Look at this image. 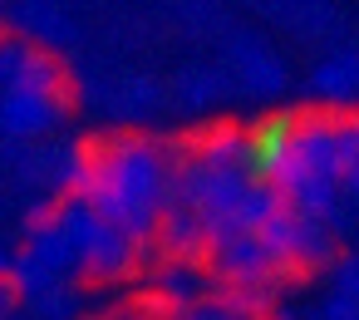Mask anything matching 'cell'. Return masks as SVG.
<instances>
[{
	"label": "cell",
	"instance_id": "4fadbf2b",
	"mask_svg": "<svg viewBox=\"0 0 359 320\" xmlns=\"http://www.w3.org/2000/svg\"><path fill=\"white\" fill-rule=\"evenodd\" d=\"M25 251L55 276V281H69L74 271H79V261H74V246H69V236L60 232V227H50V232H40V236H25Z\"/></svg>",
	"mask_w": 359,
	"mask_h": 320
},
{
	"label": "cell",
	"instance_id": "cb8c5ba5",
	"mask_svg": "<svg viewBox=\"0 0 359 320\" xmlns=\"http://www.w3.org/2000/svg\"><path fill=\"white\" fill-rule=\"evenodd\" d=\"M15 315V291H11V281L0 276V320H11Z\"/></svg>",
	"mask_w": 359,
	"mask_h": 320
},
{
	"label": "cell",
	"instance_id": "5b68a950",
	"mask_svg": "<svg viewBox=\"0 0 359 320\" xmlns=\"http://www.w3.org/2000/svg\"><path fill=\"white\" fill-rule=\"evenodd\" d=\"M212 276H217V286H276V291L285 281L256 236H236V241L217 246L212 251Z\"/></svg>",
	"mask_w": 359,
	"mask_h": 320
},
{
	"label": "cell",
	"instance_id": "ba28073f",
	"mask_svg": "<svg viewBox=\"0 0 359 320\" xmlns=\"http://www.w3.org/2000/svg\"><path fill=\"white\" fill-rule=\"evenodd\" d=\"M11 20H15V35H20V40H30V45L50 50V55H55L60 45H74V40H79V25H74L60 6H45V0H35V6H15Z\"/></svg>",
	"mask_w": 359,
	"mask_h": 320
},
{
	"label": "cell",
	"instance_id": "7c38bea8",
	"mask_svg": "<svg viewBox=\"0 0 359 320\" xmlns=\"http://www.w3.org/2000/svg\"><path fill=\"white\" fill-rule=\"evenodd\" d=\"M222 310L241 315V320H271V310L280 305V291L276 286H217L207 291Z\"/></svg>",
	"mask_w": 359,
	"mask_h": 320
},
{
	"label": "cell",
	"instance_id": "8992f818",
	"mask_svg": "<svg viewBox=\"0 0 359 320\" xmlns=\"http://www.w3.org/2000/svg\"><path fill=\"white\" fill-rule=\"evenodd\" d=\"M182 148H187V158H197L202 168H241V173H246V158H251V128H241L236 119H217V124L197 128Z\"/></svg>",
	"mask_w": 359,
	"mask_h": 320
},
{
	"label": "cell",
	"instance_id": "ffe728a7",
	"mask_svg": "<svg viewBox=\"0 0 359 320\" xmlns=\"http://www.w3.org/2000/svg\"><path fill=\"white\" fill-rule=\"evenodd\" d=\"M330 291L359 305V256H339V261H334V276H330Z\"/></svg>",
	"mask_w": 359,
	"mask_h": 320
},
{
	"label": "cell",
	"instance_id": "2e32d148",
	"mask_svg": "<svg viewBox=\"0 0 359 320\" xmlns=\"http://www.w3.org/2000/svg\"><path fill=\"white\" fill-rule=\"evenodd\" d=\"M109 109H118L123 119H148V114L163 109V84L148 79V74H133V79H123V89L114 94Z\"/></svg>",
	"mask_w": 359,
	"mask_h": 320
},
{
	"label": "cell",
	"instance_id": "9c48e42d",
	"mask_svg": "<svg viewBox=\"0 0 359 320\" xmlns=\"http://www.w3.org/2000/svg\"><path fill=\"white\" fill-rule=\"evenodd\" d=\"M153 246L163 251V261H187V266H197V261L207 256V232H202L197 212H187V207H168L163 222H158Z\"/></svg>",
	"mask_w": 359,
	"mask_h": 320
},
{
	"label": "cell",
	"instance_id": "9a60e30c",
	"mask_svg": "<svg viewBox=\"0 0 359 320\" xmlns=\"http://www.w3.org/2000/svg\"><path fill=\"white\" fill-rule=\"evenodd\" d=\"M172 94H177V104H182V109H212V104L226 94V79H222L217 69L192 65V69H182V74L172 79Z\"/></svg>",
	"mask_w": 359,
	"mask_h": 320
},
{
	"label": "cell",
	"instance_id": "30bf717a",
	"mask_svg": "<svg viewBox=\"0 0 359 320\" xmlns=\"http://www.w3.org/2000/svg\"><path fill=\"white\" fill-rule=\"evenodd\" d=\"M310 94L320 104H349V99H359V50H339V55L320 60L315 74H310Z\"/></svg>",
	"mask_w": 359,
	"mask_h": 320
},
{
	"label": "cell",
	"instance_id": "44dd1931",
	"mask_svg": "<svg viewBox=\"0 0 359 320\" xmlns=\"http://www.w3.org/2000/svg\"><path fill=\"white\" fill-rule=\"evenodd\" d=\"M50 227H60V197L35 202V207L25 212V236H40V232H50Z\"/></svg>",
	"mask_w": 359,
	"mask_h": 320
},
{
	"label": "cell",
	"instance_id": "4316f807",
	"mask_svg": "<svg viewBox=\"0 0 359 320\" xmlns=\"http://www.w3.org/2000/svg\"><path fill=\"white\" fill-rule=\"evenodd\" d=\"M11 320H20V315H11Z\"/></svg>",
	"mask_w": 359,
	"mask_h": 320
},
{
	"label": "cell",
	"instance_id": "7402d4cb",
	"mask_svg": "<svg viewBox=\"0 0 359 320\" xmlns=\"http://www.w3.org/2000/svg\"><path fill=\"white\" fill-rule=\"evenodd\" d=\"M354 315H359V305H354V300H344V295H334V291L315 305V320H354Z\"/></svg>",
	"mask_w": 359,
	"mask_h": 320
},
{
	"label": "cell",
	"instance_id": "8fae6325",
	"mask_svg": "<svg viewBox=\"0 0 359 320\" xmlns=\"http://www.w3.org/2000/svg\"><path fill=\"white\" fill-rule=\"evenodd\" d=\"M153 295L168 300V305L182 315L187 305L207 300V271H202V266H187V261H163V266L153 271Z\"/></svg>",
	"mask_w": 359,
	"mask_h": 320
},
{
	"label": "cell",
	"instance_id": "83f0119b",
	"mask_svg": "<svg viewBox=\"0 0 359 320\" xmlns=\"http://www.w3.org/2000/svg\"><path fill=\"white\" fill-rule=\"evenodd\" d=\"M354 320H359V315H354Z\"/></svg>",
	"mask_w": 359,
	"mask_h": 320
},
{
	"label": "cell",
	"instance_id": "e0dca14e",
	"mask_svg": "<svg viewBox=\"0 0 359 320\" xmlns=\"http://www.w3.org/2000/svg\"><path fill=\"white\" fill-rule=\"evenodd\" d=\"M266 15L285 20V30L300 35V40H315V35L334 30V11L330 6H266Z\"/></svg>",
	"mask_w": 359,
	"mask_h": 320
},
{
	"label": "cell",
	"instance_id": "d4e9b609",
	"mask_svg": "<svg viewBox=\"0 0 359 320\" xmlns=\"http://www.w3.org/2000/svg\"><path fill=\"white\" fill-rule=\"evenodd\" d=\"M11 261H15V251H6V246H0V276H11Z\"/></svg>",
	"mask_w": 359,
	"mask_h": 320
},
{
	"label": "cell",
	"instance_id": "d6986e66",
	"mask_svg": "<svg viewBox=\"0 0 359 320\" xmlns=\"http://www.w3.org/2000/svg\"><path fill=\"white\" fill-rule=\"evenodd\" d=\"M30 305V320H79V295H74V286H55V291H45V295H35V300H25Z\"/></svg>",
	"mask_w": 359,
	"mask_h": 320
},
{
	"label": "cell",
	"instance_id": "52a82bcc",
	"mask_svg": "<svg viewBox=\"0 0 359 320\" xmlns=\"http://www.w3.org/2000/svg\"><path fill=\"white\" fill-rule=\"evenodd\" d=\"M69 109L35 99V94H15V89H0V133L6 138H45Z\"/></svg>",
	"mask_w": 359,
	"mask_h": 320
},
{
	"label": "cell",
	"instance_id": "484cf974",
	"mask_svg": "<svg viewBox=\"0 0 359 320\" xmlns=\"http://www.w3.org/2000/svg\"><path fill=\"white\" fill-rule=\"evenodd\" d=\"M94 320H138V315H94Z\"/></svg>",
	"mask_w": 359,
	"mask_h": 320
},
{
	"label": "cell",
	"instance_id": "277c9868",
	"mask_svg": "<svg viewBox=\"0 0 359 320\" xmlns=\"http://www.w3.org/2000/svg\"><path fill=\"white\" fill-rule=\"evenodd\" d=\"M222 45H226V60H231V69H236L246 94H256V99L285 94V65H280V55L256 30H226Z\"/></svg>",
	"mask_w": 359,
	"mask_h": 320
},
{
	"label": "cell",
	"instance_id": "ac0fdd59",
	"mask_svg": "<svg viewBox=\"0 0 359 320\" xmlns=\"http://www.w3.org/2000/svg\"><path fill=\"white\" fill-rule=\"evenodd\" d=\"M6 281H11V291H15V300H35V295H45V291H55V286H69V281H55V276H50V271L25 251V246L15 251L11 276H6Z\"/></svg>",
	"mask_w": 359,
	"mask_h": 320
},
{
	"label": "cell",
	"instance_id": "6da1fadb",
	"mask_svg": "<svg viewBox=\"0 0 359 320\" xmlns=\"http://www.w3.org/2000/svg\"><path fill=\"white\" fill-rule=\"evenodd\" d=\"M89 143H94V182L84 202L148 256L158 222L168 212L172 148H163V138L153 133H109Z\"/></svg>",
	"mask_w": 359,
	"mask_h": 320
},
{
	"label": "cell",
	"instance_id": "7a4b0ae2",
	"mask_svg": "<svg viewBox=\"0 0 359 320\" xmlns=\"http://www.w3.org/2000/svg\"><path fill=\"white\" fill-rule=\"evenodd\" d=\"M60 232L69 236L84 281H123V276H133V266L143 261V251H138L114 222H104L89 202L60 197Z\"/></svg>",
	"mask_w": 359,
	"mask_h": 320
},
{
	"label": "cell",
	"instance_id": "5bb4252c",
	"mask_svg": "<svg viewBox=\"0 0 359 320\" xmlns=\"http://www.w3.org/2000/svg\"><path fill=\"white\" fill-rule=\"evenodd\" d=\"M334 148H339V192L359 202V109H339Z\"/></svg>",
	"mask_w": 359,
	"mask_h": 320
},
{
	"label": "cell",
	"instance_id": "3957f363",
	"mask_svg": "<svg viewBox=\"0 0 359 320\" xmlns=\"http://www.w3.org/2000/svg\"><path fill=\"white\" fill-rule=\"evenodd\" d=\"M256 241L266 246V256L276 261V271L280 276H310V271H325L330 261H339V246H334V232L325 227V222H310V217H300V212H290V207H280L261 232H256Z\"/></svg>",
	"mask_w": 359,
	"mask_h": 320
},
{
	"label": "cell",
	"instance_id": "603a6c76",
	"mask_svg": "<svg viewBox=\"0 0 359 320\" xmlns=\"http://www.w3.org/2000/svg\"><path fill=\"white\" fill-rule=\"evenodd\" d=\"M177 320H241V315H231V310H222V305H217V300L207 295V300H197V305H187V310H182Z\"/></svg>",
	"mask_w": 359,
	"mask_h": 320
}]
</instances>
